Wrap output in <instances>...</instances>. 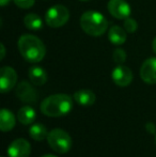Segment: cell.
Segmentation results:
<instances>
[{"label": "cell", "mask_w": 156, "mask_h": 157, "mask_svg": "<svg viewBox=\"0 0 156 157\" xmlns=\"http://www.w3.org/2000/svg\"><path fill=\"white\" fill-rule=\"evenodd\" d=\"M126 31H125V29L121 28L120 26H112L108 31V40L110 41L111 44L116 46H120L124 44L125 41H126Z\"/></svg>", "instance_id": "obj_13"}, {"label": "cell", "mask_w": 156, "mask_h": 157, "mask_svg": "<svg viewBox=\"0 0 156 157\" xmlns=\"http://www.w3.org/2000/svg\"><path fill=\"white\" fill-rule=\"evenodd\" d=\"M155 144H156V135H155Z\"/></svg>", "instance_id": "obj_27"}, {"label": "cell", "mask_w": 156, "mask_h": 157, "mask_svg": "<svg viewBox=\"0 0 156 157\" xmlns=\"http://www.w3.org/2000/svg\"><path fill=\"white\" fill-rule=\"evenodd\" d=\"M112 58L116 63L122 64L126 60V52H125V50L122 49V48H117V49L113 52Z\"/></svg>", "instance_id": "obj_20"}, {"label": "cell", "mask_w": 156, "mask_h": 157, "mask_svg": "<svg viewBox=\"0 0 156 157\" xmlns=\"http://www.w3.org/2000/svg\"><path fill=\"white\" fill-rule=\"evenodd\" d=\"M28 75H29L30 81L34 86H43L47 81V73L44 68L40 67V66L30 67Z\"/></svg>", "instance_id": "obj_16"}, {"label": "cell", "mask_w": 156, "mask_h": 157, "mask_svg": "<svg viewBox=\"0 0 156 157\" xmlns=\"http://www.w3.org/2000/svg\"><path fill=\"white\" fill-rule=\"evenodd\" d=\"M29 135L33 140L42 141L45 138H47L48 132L43 124H41V123H36V124H33L31 127H30Z\"/></svg>", "instance_id": "obj_18"}, {"label": "cell", "mask_w": 156, "mask_h": 157, "mask_svg": "<svg viewBox=\"0 0 156 157\" xmlns=\"http://www.w3.org/2000/svg\"><path fill=\"white\" fill-rule=\"evenodd\" d=\"M70 12L62 4H56L47 10L45 14V21L51 28H60L67 23Z\"/></svg>", "instance_id": "obj_5"}, {"label": "cell", "mask_w": 156, "mask_h": 157, "mask_svg": "<svg viewBox=\"0 0 156 157\" xmlns=\"http://www.w3.org/2000/svg\"><path fill=\"white\" fill-rule=\"evenodd\" d=\"M18 49L23 58L30 63L42 61L46 54L43 42L32 34H24L19 37Z\"/></svg>", "instance_id": "obj_2"}, {"label": "cell", "mask_w": 156, "mask_h": 157, "mask_svg": "<svg viewBox=\"0 0 156 157\" xmlns=\"http://www.w3.org/2000/svg\"><path fill=\"white\" fill-rule=\"evenodd\" d=\"M140 77L149 85L156 83V58H150L142 63L140 68Z\"/></svg>", "instance_id": "obj_11"}, {"label": "cell", "mask_w": 156, "mask_h": 157, "mask_svg": "<svg viewBox=\"0 0 156 157\" xmlns=\"http://www.w3.org/2000/svg\"><path fill=\"white\" fill-rule=\"evenodd\" d=\"M111 78H112L113 82L119 87H127L128 85H131V80H133V73H131V68H128L127 66L119 64L113 68L112 73H111Z\"/></svg>", "instance_id": "obj_8"}, {"label": "cell", "mask_w": 156, "mask_h": 157, "mask_svg": "<svg viewBox=\"0 0 156 157\" xmlns=\"http://www.w3.org/2000/svg\"><path fill=\"white\" fill-rule=\"evenodd\" d=\"M41 157H58V156L52 155V154H46V155H43V156H41Z\"/></svg>", "instance_id": "obj_26"}, {"label": "cell", "mask_w": 156, "mask_h": 157, "mask_svg": "<svg viewBox=\"0 0 156 157\" xmlns=\"http://www.w3.org/2000/svg\"><path fill=\"white\" fill-rule=\"evenodd\" d=\"M74 101L78 103L80 106H91L95 103V94L91 90L88 89H81L78 90L74 93L73 96Z\"/></svg>", "instance_id": "obj_12"}, {"label": "cell", "mask_w": 156, "mask_h": 157, "mask_svg": "<svg viewBox=\"0 0 156 157\" xmlns=\"http://www.w3.org/2000/svg\"><path fill=\"white\" fill-rule=\"evenodd\" d=\"M31 153V145L26 139H15L8 147L9 157H29Z\"/></svg>", "instance_id": "obj_7"}, {"label": "cell", "mask_w": 156, "mask_h": 157, "mask_svg": "<svg viewBox=\"0 0 156 157\" xmlns=\"http://www.w3.org/2000/svg\"><path fill=\"white\" fill-rule=\"evenodd\" d=\"M108 11L115 18L126 19L131 15V6L125 0H109Z\"/></svg>", "instance_id": "obj_9"}, {"label": "cell", "mask_w": 156, "mask_h": 157, "mask_svg": "<svg viewBox=\"0 0 156 157\" xmlns=\"http://www.w3.org/2000/svg\"><path fill=\"white\" fill-rule=\"evenodd\" d=\"M24 24L25 26L30 30H40L43 27V21H42V18L39 16L38 14H34V13H30V14H27L25 17H24Z\"/></svg>", "instance_id": "obj_17"}, {"label": "cell", "mask_w": 156, "mask_h": 157, "mask_svg": "<svg viewBox=\"0 0 156 157\" xmlns=\"http://www.w3.org/2000/svg\"><path fill=\"white\" fill-rule=\"evenodd\" d=\"M14 3L21 9H29L34 4L36 0H13Z\"/></svg>", "instance_id": "obj_21"}, {"label": "cell", "mask_w": 156, "mask_h": 157, "mask_svg": "<svg viewBox=\"0 0 156 157\" xmlns=\"http://www.w3.org/2000/svg\"><path fill=\"white\" fill-rule=\"evenodd\" d=\"M16 123V119L15 116L10 111V110L1 109L0 111V129L2 132H10L11 129H13Z\"/></svg>", "instance_id": "obj_14"}, {"label": "cell", "mask_w": 156, "mask_h": 157, "mask_svg": "<svg viewBox=\"0 0 156 157\" xmlns=\"http://www.w3.org/2000/svg\"><path fill=\"white\" fill-rule=\"evenodd\" d=\"M146 130H148V132H150V134L155 135V132H156V127H155V124H154V123H152V122L146 123Z\"/></svg>", "instance_id": "obj_22"}, {"label": "cell", "mask_w": 156, "mask_h": 157, "mask_svg": "<svg viewBox=\"0 0 156 157\" xmlns=\"http://www.w3.org/2000/svg\"><path fill=\"white\" fill-rule=\"evenodd\" d=\"M10 2V0H0V4H1L2 6H6V4Z\"/></svg>", "instance_id": "obj_25"}, {"label": "cell", "mask_w": 156, "mask_h": 157, "mask_svg": "<svg viewBox=\"0 0 156 157\" xmlns=\"http://www.w3.org/2000/svg\"><path fill=\"white\" fill-rule=\"evenodd\" d=\"M81 29L91 36H101L108 27V21L103 14L96 11H87L80 17Z\"/></svg>", "instance_id": "obj_3"}, {"label": "cell", "mask_w": 156, "mask_h": 157, "mask_svg": "<svg viewBox=\"0 0 156 157\" xmlns=\"http://www.w3.org/2000/svg\"><path fill=\"white\" fill-rule=\"evenodd\" d=\"M36 118V112L30 106H24L17 112V120L23 125H30L34 122Z\"/></svg>", "instance_id": "obj_15"}, {"label": "cell", "mask_w": 156, "mask_h": 157, "mask_svg": "<svg viewBox=\"0 0 156 157\" xmlns=\"http://www.w3.org/2000/svg\"><path fill=\"white\" fill-rule=\"evenodd\" d=\"M16 95L21 101L28 104L36 103L39 98V94L36 90L27 81H21L16 89Z\"/></svg>", "instance_id": "obj_10"}, {"label": "cell", "mask_w": 156, "mask_h": 157, "mask_svg": "<svg viewBox=\"0 0 156 157\" xmlns=\"http://www.w3.org/2000/svg\"><path fill=\"white\" fill-rule=\"evenodd\" d=\"M47 142L55 152L65 154L72 147V138L65 130L61 128H55L48 132Z\"/></svg>", "instance_id": "obj_4"}, {"label": "cell", "mask_w": 156, "mask_h": 157, "mask_svg": "<svg viewBox=\"0 0 156 157\" xmlns=\"http://www.w3.org/2000/svg\"><path fill=\"white\" fill-rule=\"evenodd\" d=\"M152 48H153V52L156 54V37L153 40V43H152Z\"/></svg>", "instance_id": "obj_24"}, {"label": "cell", "mask_w": 156, "mask_h": 157, "mask_svg": "<svg viewBox=\"0 0 156 157\" xmlns=\"http://www.w3.org/2000/svg\"><path fill=\"white\" fill-rule=\"evenodd\" d=\"M17 82V74L11 66H3L0 70V90L2 93L11 91Z\"/></svg>", "instance_id": "obj_6"}, {"label": "cell", "mask_w": 156, "mask_h": 157, "mask_svg": "<svg viewBox=\"0 0 156 157\" xmlns=\"http://www.w3.org/2000/svg\"><path fill=\"white\" fill-rule=\"evenodd\" d=\"M123 27H124V29H125V31H126V32L133 33V32H135L136 30H137L138 24H137V21H136L134 18H131V17H128V18L124 19Z\"/></svg>", "instance_id": "obj_19"}, {"label": "cell", "mask_w": 156, "mask_h": 157, "mask_svg": "<svg viewBox=\"0 0 156 157\" xmlns=\"http://www.w3.org/2000/svg\"><path fill=\"white\" fill-rule=\"evenodd\" d=\"M0 47H1V56H0V59H3L4 58V54H6V49H4V45L3 44H1L0 45Z\"/></svg>", "instance_id": "obj_23"}, {"label": "cell", "mask_w": 156, "mask_h": 157, "mask_svg": "<svg viewBox=\"0 0 156 157\" xmlns=\"http://www.w3.org/2000/svg\"><path fill=\"white\" fill-rule=\"evenodd\" d=\"M80 1H88V0H80Z\"/></svg>", "instance_id": "obj_28"}, {"label": "cell", "mask_w": 156, "mask_h": 157, "mask_svg": "<svg viewBox=\"0 0 156 157\" xmlns=\"http://www.w3.org/2000/svg\"><path fill=\"white\" fill-rule=\"evenodd\" d=\"M73 98L67 94H54L46 97L41 103V111L50 118H60L73 109Z\"/></svg>", "instance_id": "obj_1"}]
</instances>
